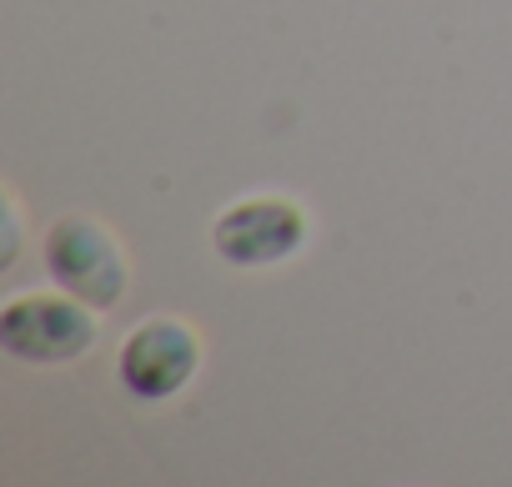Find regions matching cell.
Wrapping results in <instances>:
<instances>
[{
  "label": "cell",
  "instance_id": "1",
  "mask_svg": "<svg viewBox=\"0 0 512 487\" xmlns=\"http://www.w3.org/2000/svg\"><path fill=\"white\" fill-rule=\"evenodd\" d=\"M46 272L86 307H111L126 292V257L116 236L86 216H66L46 231Z\"/></svg>",
  "mask_w": 512,
  "mask_h": 487
},
{
  "label": "cell",
  "instance_id": "3",
  "mask_svg": "<svg viewBox=\"0 0 512 487\" xmlns=\"http://www.w3.org/2000/svg\"><path fill=\"white\" fill-rule=\"evenodd\" d=\"M0 342L21 362H71L91 352L96 322L76 307V297H16L0 317Z\"/></svg>",
  "mask_w": 512,
  "mask_h": 487
},
{
  "label": "cell",
  "instance_id": "2",
  "mask_svg": "<svg viewBox=\"0 0 512 487\" xmlns=\"http://www.w3.org/2000/svg\"><path fill=\"white\" fill-rule=\"evenodd\" d=\"M302 236H307V216L297 201L251 196V201L221 211V221L211 231V247L231 267H272L302 247Z\"/></svg>",
  "mask_w": 512,
  "mask_h": 487
},
{
  "label": "cell",
  "instance_id": "4",
  "mask_svg": "<svg viewBox=\"0 0 512 487\" xmlns=\"http://www.w3.org/2000/svg\"><path fill=\"white\" fill-rule=\"evenodd\" d=\"M196 362H201L196 332L186 322H176V317H151V322H141L126 337L116 372H121L126 392H136L146 402H161V397H171V392H181L191 382Z\"/></svg>",
  "mask_w": 512,
  "mask_h": 487
}]
</instances>
